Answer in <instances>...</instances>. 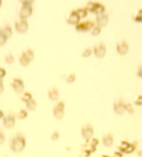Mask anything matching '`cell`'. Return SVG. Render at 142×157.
I'll return each instance as SVG.
<instances>
[{"label":"cell","instance_id":"6da1fadb","mask_svg":"<svg viewBox=\"0 0 142 157\" xmlns=\"http://www.w3.org/2000/svg\"><path fill=\"white\" fill-rule=\"evenodd\" d=\"M26 147V139L24 136L21 133L17 134L13 138L11 139L10 143V148L14 152H20Z\"/></svg>","mask_w":142,"mask_h":157},{"label":"cell","instance_id":"7a4b0ae2","mask_svg":"<svg viewBox=\"0 0 142 157\" xmlns=\"http://www.w3.org/2000/svg\"><path fill=\"white\" fill-rule=\"evenodd\" d=\"M85 8L87 9V11L92 13L96 15H99L104 13L105 11V7L103 4L100 2H88Z\"/></svg>","mask_w":142,"mask_h":157},{"label":"cell","instance_id":"3957f363","mask_svg":"<svg viewBox=\"0 0 142 157\" xmlns=\"http://www.w3.org/2000/svg\"><path fill=\"white\" fill-rule=\"evenodd\" d=\"M99 143L98 139L91 138L90 141L86 142L84 145H83V152L85 154V156H89L91 153L94 152L96 151V148Z\"/></svg>","mask_w":142,"mask_h":157},{"label":"cell","instance_id":"277c9868","mask_svg":"<svg viewBox=\"0 0 142 157\" xmlns=\"http://www.w3.org/2000/svg\"><path fill=\"white\" fill-rule=\"evenodd\" d=\"M94 25V22L91 20L79 22L77 24L75 25V30L79 33H87L90 31Z\"/></svg>","mask_w":142,"mask_h":157},{"label":"cell","instance_id":"5b68a950","mask_svg":"<svg viewBox=\"0 0 142 157\" xmlns=\"http://www.w3.org/2000/svg\"><path fill=\"white\" fill-rule=\"evenodd\" d=\"M33 11L34 9L31 4H21V7L18 12L19 18L27 19L32 16Z\"/></svg>","mask_w":142,"mask_h":157},{"label":"cell","instance_id":"8992f818","mask_svg":"<svg viewBox=\"0 0 142 157\" xmlns=\"http://www.w3.org/2000/svg\"><path fill=\"white\" fill-rule=\"evenodd\" d=\"M65 105L63 101H60L54 106L53 110V115L57 120H61L65 116Z\"/></svg>","mask_w":142,"mask_h":157},{"label":"cell","instance_id":"52a82bcc","mask_svg":"<svg viewBox=\"0 0 142 157\" xmlns=\"http://www.w3.org/2000/svg\"><path fill=\"white\" fill-rule=\"evenodd\" d=\"M29 23L27 19H19L15 22V29L20 34L26 33L29 30Z\"/></svg>","mask_w":142,"mask_h":157},{"label":"cell","instance_id":"ba28073f","mask_svg":"<svg viewBox=\"0 0 142 157\" xmlns=\"http://www.w3.org/2000/svg\"><path fill=\"white\" fill-rule=\"evenodd\" d=\"M94 134V128L92 125L90 123H87L85 126H83L81 128V135L83 138L87 142L92 138Z\"/></svg>","mask_w":142,"mask_h":157},{"label":"cell","instance_id":"9c48e42d","mask_svg":"<svg viewBox=\"0 0 142 157\" xmlns=\"http://www.w3.org/2000/svg\"><path fill=\"white\" fill-rule=\"evenodd\" d=\"M93 53L98 58H103L106 54V47L103 43L101 42L94 45L93 48Z\"/></svg>","mask_w":142,"mask_h":157},{"label":"cell","instance_id":"30bf717a","mask_svg":"<svg viewBox=\"0 0 142 157\" xmlns=\"http://www.w3.org/2000/svg\"><path fill=\"white\" fill-rule=\"evenodd\" d=\"M118 148L121 152L130 154L134 151V149L136 148V145H134V143H130L128 141H122L121 142L120 145Z\"/></svg>","mask_w":142,"mask_h":157},{"label":"cell","instance_id":"8fae6325","mask_svg":"<svg viewBox=\"0 0 142 157\" xmlns=\"http://www.w3.org/2000/svg\"><path fill=\"white\" fill-rule=\"evenodd\" d=\"M113 110L117 115H122L126 111V104L121 100H116L113 105Z\"/></svg>","mask_w":142,"mask_h":157},{"label":"cell","instance_id":"7c38bea8","mask_svg":"<svg viewBox=\"0 0 142 157\" xmlns=\"http://www.w3.org/2000/svg\"><path fill=\"white\" fill-rule=\"evenodd\" d=\"M11 87L16 93H20L24 89V84L23 80L20 78H14L11 83Z\"/></svg>","mask_w":142,"mask_h":157},{"label":"cell","instance_id":"4fadbf2b","mask_svg":"<svg viewBox=\"0 0 142 157\" xmlns=\"http://www.w3.org/2000/svg\"><path fill=\"white\" fill-rule=\"evenodd\" d=\"M109 22V16L108 14H105V12L102 14L96 15L95 24L100 26L101 28L105 27L107 26Z\"/></svg>","mask_w":142,"mask_h":157},{"label":"cell","instance_id":"5bb4252c","mask_svg":"<svg viewBox=\"0 0 142 157\" xmlns=\"http://www.w3.org/2000/svg\"><path fill=\"white\" fill-rule=\"evenodd\" d=\"M116 52L118 53L119 55H125L127 54V53L129 51V45L128 42L125 40L121 41L120 42H118L116 46Z\"/></svg>","mask_w":142,"mask_h":157},{"label":"cell","instance_id":"9a60e30c","mask_svg":"<svg viewBox=\"0 0 142 157\" xmlns=\"http://www.w3.org/2000/svg\"><path fill=\"white\" fill-rule=\"evenodd\" d=\"M3 125L5 128L11 129L16 124V118L12 114H9L4 116L3 118Z\"/></svg>","mask_w":142,"mask_h":157},{"label":"cell","instance_id":"2e32d148","mask_svg":"<svg viewBox=\"0 0 142 157\" xmlns=\"http://www.w3.org/2000/svg\"><path fill=\"white\" fill-rule=\"evenodd\" d=\"M80 18L79 16H78L75 10H73V11L69 12V16H67V19H66V21H67V23L70 25H73V26H75L76 24H77L78 22H80Z\"/></svg>","mask_w":142,"mask_h":157},{"label":"cell","instance_id":"e0dca14e","mask_svg":"<svg viewBox=\"0 0 142 157\" xmlns=\"http://www.w3.org/2000/svg\"><path fill=\"white\" fill-rule=\"evenodd\" d=\"M48 97L49 100L51 101H57L60 97L59 92L58 89L55 87H52L48 91Z\"/></svg>","mask_w":142,"mask_h":157},{"label":"cell","instance_id":"ac0fdd59","mask_svg":"<svg viewBox=\"0 0 142 157\" xmlns=\"http://www.w3.org/2000/svg\"><path fill=\"white\" fill-rule=\"evenodd\" d=\"M19 62L20 64H21V65L23 66V67H27V66L29 65L30 62H31V60H30L29 57H28V55L25 51L22 52V54L20 55V56L19 58Z\"/></svg>","mask_w":142,"mask_h":157},{"label":"cell","instance_id":"d6986e66","mask_svg":"<svg viewBox=\"0 0 142 157\" xmlns=\"http://www.w3.org/2000/svg\"><path fill=\"white\" fill-rule=\"evenodd\" d=\"M102 141H103V144L104 146L107 147V148L112 146V145L113 144V141H114L112 134L111 133L107 134L106 135L103 136Z\"/></svg>","mask_w":142,"mask_h":157},{"label":"cell","instance_id":"ffe728a7","mask_svg":"<svg viewBox=\"0 0 142 157\" xmlns=\"http://www.w3.org/2000/svg\"><path fill=\"white\" fill-rule=\"evenodd\" d=\"M0 31L3 33L7 38H10L12 35V30L11 26L9 24H6L4 27L0 29Z\"/></svg>","mask_w":142,"mask_h":157},{"label":"cell","instance_id":"44dd1931","mask_svg":"<svg viewBox=\"0 0 142 157\" xmlns=\"http://www.w3.org/2000/svg\"><path fill=\"white\" fill-rule=\"evenodd\" d=\"M26 106L28 110L30 111H35L36 110V108L37 107V103L34 99H31L29 101H28L27 103H26Z\"/></svg>","mask_w":142,"mask_h":157},{"label":"cell","instance_id":"7402d4cb","mask_svg":"<svg viewBox=\"0 0 142 157\" xmlns=\"http://www.w3.org/2000/svg\"><path fill=\"white\" fill-rule=\"evenodd\" d=\"M75 11L80 19H83L87 16L88 11L85 8H78L77 9H76Z\"/></svg>","mask_w":142,"mask_h":157},{"label":"cell","instance_id":"603a6c76","mask_svg":"<svg viewBox=\"0 0 142 157\" xmlns=\"http://www.w3.org/2000/svg\"><path fill=\"white\" fill-rule=\"evenodd\" d=\"M133 20L137 23H141L142 22V9H139L133 16Z\"/></svg>","mask_w":142,"mask_h":157},{"label":"cell","instance_id":"cb8c5ba5","mask_svg":"<svg viewBox=\"0 0 142 157\" xmlns=\"http://www.w3.org/2000/svg\"><path fill=\"white\" fill-rule=\"evenodd\" d=\"M101 29H102V28H101L100 26H98L97 25L95 24L92 29H91L90 31L91 35H93V36H98V35H99L101 34Z\"/></svg>","mask_w":142,"mask_h":157},{"label":"cell","instance_id":"d4e9b609","mask_svg":"<svg viewBox=\"0 0 142 157\" xmlns=\"http://www.w3.org/2000/svg\"><path fill=\"white\" fill-rule=\"evenodd\" d=\"M33 98V96L31 94V93L29 92H24L23 94L22 95L21 97H20V100H21L22 102L24 103H27L28 101H29L31 99H32Z\"/></svg>","mask_w":142,"mask_h":157},{"label":"cell","instance_id":"484cf974","mask_svg":"<svg viewBox=\"0 0 142 157\" xmlns=\"http://www.w3.org/2000/svg\"><path fill=\"white\" fill-rule=\"evenodd\" d=\"M4 60H5V62H6V63H7V64L11 65L14 62V57L13 55H12V54H9L5 56Z\"/></svg>","mask_w":142,"mask_h":157},{"label":"cell","instance_id":"4316f807","mask_svg":"<svg viewBox=\"0 0 142 157\" xmlns=\"http://www.w3.org/2000/svg\"><path fill=\"white\" fill-rule=\"evenodd\" d=\"M92 54V50L90 49V48H87L85 49L84 51H83L82 53V56L85 58H89L90 56H91Z\"/></svg>","mask_w":142,"mask_h":157},{"label":"cell","instance_id":"83f0119b","mask_svg":"<svg viewBox=\"0 0 142 157\" xmlns=\"http://www.w3.org/2000/svg\"><path fill=\"white\" fill-rule=\"evenodd\" d=\"M28 116V112L25 110H21L17 114V117H18L19 119H21V120H23V119H25Z\"/></svg>","mask_w":142,"mask_h":157},{"label":"cell","instance_id":"f1b7e54d","mask_svg":"<svg viewBox=\"0 0 142 157\" xmlns=\"http://www.w3.org/2000/svg\"><path fill=\"white\" fill-rule=\"evenodd\" d=\"M76 76L74 73H71L66 78V82H67L68 84H72L74 81L76 80Z\"/></svg>","mask_w":142,"mask_h":157},{"label":"cell","instance_id":"f546056e","mask_svg":"<svg viewBox=\"0 0 142 157\" xmlns=\"http://www.w3.org/2000/svg\"><path fill=\"white\" fill-rule=\"evenodd\" d=\"M7 40H8V38H7V37L5 36V35L2 33L1 31H0V47L4 46V45L6 43Z\"/></svg>","mask_w":142,"mask_h":157},{"label":"cell","instance_id":"4dcf8cb0","mask_svg":"<svg viewBox=\"0 0 142 157\" xmlns=\"http://www.w3.org/2000/svg\"><path fill=\"white\" fill-rule=\"evenodd\" d=\"M25 51H26L28 57H29V59L31 60V61H33V60L34 59V51H33L31 49H28Z\"/></svg>","mask_w":142,"mask_h":157},{"label":"cell","instance_id":"1f68e13d","mask_svg":"<svg viewBox=\"0 0 142 157\" xmlns=\"http://www.w3.org/2000/svg\"><path fill=\"white\" fill-rule=\"evenodd\" d=\"M59 137H60V134L57 131H54V132L52 133L51 135V139L54 141H57L58 139L59 138Z\"/></svg>","mask_w":142,"mask_h":157},{"label":"cell","instance_id":"d6a6232c","mask_svg":"<svg viewBox=\"0 0 142 157\" xmlns=\"http://www.w3.org/2000/svg\"><path fill=\"white\" fill-rule=\"evenodd\" d=\"M126 111H128V113H130L131 115H133L134 113V109L130 103L126 104Z\"/></svg>","mask_w":142,"mask_h":157},{"label":"cell","instance_id":"836d02e7","mask_svg":"<svg viewBox=\"0 0 142 157\" xmlns=\"http://www.w3.org/2000/svg\"><path fill=\"white\" fill-rule=\"evenodd\" d=\"M134 104L137 106L142 105V95H139L137 96V99L134 100Z\"/></svg>","mask_w":142,"mask_h":157},{"label":"cell","instance_id":"e575fe53","mask_svg":"<svg viewBox=\"0 0 142 157\" xmlns=\"http://www.w3.org/2000/svg\"><path fill=\"white\" fill-rule=\"evenodd\" d=\"M5 141H6L5 134L3 133V131L0 130V145H2V144H4Z\"/></svg>","mask_w":142,"mask_h":157},{"label":"cell","instance_id":"d590c367","mask_svg":"<svg viewBox=\"0 0 142 157\" xmlns=\"http://www.w3.org/2000/svg\"><path fill=\"white\" fill-rule=\"evenodd\" d=\"M21 4H33L35 0H18Z\"/></svg>","mask_w":142,"mask_h":157},{"label":"cell","instance_id":"8d00e7d4","mask_svg":"<svg viewBox=\"0 0 142 157\" xmlns=\"http://www.w3.org/2000/svg\"><path fill=\"white\" fill-rule=\"evenodd\" d=\"M6 70H5L4 68L0 67V79H2L5 75H6Z\"/></svg>","mask_w":142,"mask_h":157},{"label":"cell","instance_id":"74e56055","mask_svg":"<svg viewBox=\"0 0 142 157\" xmlns=\"http://www.w3.org/2000/svg\"><path fill=\"white\" fill-rule=\"evenodd\" d=\"M137 76L140 78H142V65H140L137 70Z\"/></svg>","mask_w":142,"mask_h":157},{"label":"cell","instance_id":"f35d334b","mask_svg":"<svg viewBox=\"0 0 142 157\" xmlns=\"http://www.w3.org/2000/svg\"><path fill=\"white\" fill-rule=\"evenodd\" d=\"M4 89V87L3 82H2V79H0V94L3 93Z\"/></svg>","mask_w":142,"mask_h":157},{"label":"cell","instance_id":"ab89813d","mask_svg":"<svg viewBox=\"0 0 142 157\" xmlns=\"http://www.w3.org/2000/svg\"><path fill=\"white\" fill-rule=\"evenodd\" d=\"M4 117V113L1 110H0V119Z\"/></svg>","mask_w":142,"mask_h":157},{"label":"cell","instance_id":"60d3db41","mask_svg":"<svg viewBox=\"0 0 142 157\" xmlns=\"http://www.w3.org/2000/svg\"><path fill=\"white\" fill-rule=\"evenodd\" d=\"M2 3H3V0H0V8H1L2 6Z\"/></svg>","mask_w":142,"mask_h":157}]
</instances>
